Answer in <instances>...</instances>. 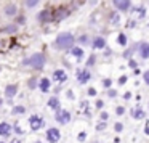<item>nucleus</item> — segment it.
Returning <instances> with one entry per match:
<instances>
[{"instance_id":"nucleus-1","label":"nucleus","mask_w":149,"mask_h":143,"mask_svg":"<svg viewBox=\"0 0 149 143\" xmlns=\"http://www.w3.org/2000/svg\"><path fill=\"white\" fill-rule=\"evenodd\" d=\"M74 36L71 32H61L58 37H56V48L58 50H71L74 47Z\"/></svg>"},{"instance_id":"nucleus-2","label":"nucleus","mask_w":149,"mask_h":143,"mask_svg":"<svg viewBox=\"0 0 149 143\" xmlns=\"http://www.w3.org/2000/svg\"><path fill=\"white\" fill-rule=\"evenodd\" d=\"M45 55L43 53H34V55H31L29 58H26L23 61V64L24 66H32L34 69H42L43 66H45Z\"/></svg>"},{"instance_id":"nucleus-3","label":"nucleus","mask_w":149,"mask_h":143,"mask_svg":"<svg viewBox=\"0 0 149 143\" xmlns=\"http://www.w3.org/2000/svg\"><path fill=\"white\" fill-rule=\"evenodd\" d=\"M59 138H61V133H59V130L56 129V127H52V129L47 130V140H48L50 143L59 142Z\"/></svg>"},{"instance_id":"nucleus-4","label":"nucleus","mask_w":149,"mask_h":143,"mask_svg":"<svg viewBox=\"0 0 149 143\" xmlns=\"http://www.w3.org/2000/svg\"><path fill=\"white\" fill-rule=\"evenodd\" d=\"M56 121H58L61 125H66V124L71 121V113H69V111H66V109L64 111H59L58 109V113H56Z\"/></svg>"},{"instance_id":"nucleus-5","label":"nucleus","mask_w":149,"mask_h":143,"mask_svg":"<svg viewBox=\"0 0 149 143\" xmlns=\"http://www.w3.org/2000/svg\"><path fill=\"white\" fill-rule=\"evenodd\" d=\"M112 4L119 11H128L132 2H130V0H112Z\"/></svg>"},{"instance_id":"nucleus-6","label":"nucleus","mask_w":149,"mask_h":143,"mask_svg":"<svg viewBox=\"0 0 149 143\" xmlns=\"http://www.w3.org/2000/svg\"><path fill=\"white\" fill-rule=\"evenodd\" d=\"M43 124H45V122H43V119H42V117H39V116H32L29 119V125H31V129H32V130L42 129Z\"/></svg>"},{"instance_id":"nucleus-7","label":"nucleus","mask_w":149,"mask_h":143,"mask_svg":"<svg viewBox=\"0 0 149 143\" xmlns=\"http://www.w3.org/2000/svg\"><path fill=\"white\" fill-rule=\"evenodd\" d=\"M16 93H18V85L16 84H10V85H7L5 87V97L7 98H15L16 97Z\"/></svg>"},{"instance_id":"nucleus-8","label":"nucleus","mask_w":149,"mask_h":143,"mask_svg":"<svg viewBox=\"0 0 149 143\" xmlns=\"http://www.w3.org/2000/svg\"><path fill=\"white\" fill-rule=\"evenodd\" d=\"M3 13L7 15V16H16L18 15V7L15 4H8V5H5V8H3Z\"/></svg>"},{"instance_id":"nucleus-9","label":"nucleus","mask_w":149,"mask_h":143,"mask_svg":"<svg viewBox=\"0 0 149 143\" xmlns=\"http://www.w3.org/2000/svg\"><path fill=\"white\" fill-rule=\"evenodd\" d=\"M104 47H106V39H104V37H101V36H98L96 39L93 40V48L101 50V48H104Z\"/></svg>"},{"instance_id":"nucleus-10","label":"nucleus","mask_w":149,"mask_h":143,"mask_svg":"<svg viewBox=\"0 0 149 143\" xmlns=\"http://www.w3.org/2000/svg\"><path fill=\"white\" fill-rule=\"evenodd\" d=\"M50 18H52V13H50L48 10H43V11H40V13L37 15V20H39L40 23H48Z\"/></svg>"},{"instance_id":"nucleus-11","label":"nucleus","mask_w":149,"mask_h":143,"mask_svg":"<svg viewBox=\"0 0 149 143\" xmlns=\"http://www.w3.org/2000/svg\"><path fill=\"white\" fill-rule=\"evenodd\" d=\"M53 79L58 82H64L66 79H68V76H66V72L63 71V69H56L55 72H53Z\"/></svg>"},{"instance_id":"nucleus-12","label":"nucleus","mask_w":149,"mask_h":143,"mask_svg":"<svg viewBox=\"0 0 149 143\" xmlns=\"http://www.w3.org/2000/svg\"><path fill=\"white\" fill-rule=\"evenodd\" d=\"M141 58H149V43H139V48H138Z\"/></svg>"},{"instance_id":"nucleus-13","label":"nucleus","mask_w":149,"mask_h":143,"mask_svg":"<svg viewBox=\"0 0 149 143\" xmlns=\"http://www.w3.org/2000/svg\"><path fill=\"white\" fill-rule=\"evenodd\" d=\"M10 132H11V125L8 122H0V135H3V137H7V135H10Z\"/></svg>"},{"instance_id":"nucleus-14","label":"nucleus","mask_w":149,"mask_h":143,"mask_svg":"<svg viewBox=\"0 0 149 143\" xmlns=\"http://www.w3.org/2000/svg\"><path fill=\"white\" fill-rule=\"evenodd\" d=\"M50 85H52V82H50V79H47V77H43L42 81L39 82V87H40V90H42V92H48L50 90Z\"/></svg>"},{"instance_id":"nucleus-15","label":"nucleus","mask_w":149,"mask_h":143,"mask_svg":"<svg viewBox=\"0 0 149 143\" xmlns=\"http://www.w3.org/2000/svg\"><path fill=\"white\" fill-rule=\"evenodd\" d=\"M90 71H82V72H79V82L80 84H85V82H88L90 81Z\"/></svg>"},{"instance_id":"nucleus-16","label":"nucleus","mask_w":149,"mask_h":143,"mask_svg":"<svg viewBox=\"0 0 149 143\" xmlns=\"http://www.w3.org/2000/svg\"><path fill=\"white\" fill-rule=\"evenodd\" d=\"M144 116H146V113L143 109H133L132 111V117H133V119H144Z\"/></svg>"},{"instance_id":"nucleus-17","label":"nucleus","mask_w":149,"mask_h":143,"mask_svg":"<svg viewBox=\"0 0 149 143\" xmlns=\"http://www.w3.org/2000/svg\"><path fill=\"white\" fill-rule=\"evenodd\" d=\"M48 106L52 108V109H56V111H58V109H59V100H58L56 97L50 98V100H48Z\"/></svg>"},{"instance_id":"nucleus-18","label":"nucleus","mask_w":149,"mask_h":143,"mask_svg":"<svg viewBox=\"0 0 149 143\" xmlns=\"http://www.w3.org/2000/svg\"><path fill=\"white\" fill-rule=\"evenodd\" d=\"M71 53L74 56H77V58H82V56H84V50L80 48V47H72L71 48Z\"/></svg>"},{"instance_id":"nucleus-19","label":"nucleus","mask_w":149,"mask_h":143,"mask_svg":"<svg viewBox=\"0 0 149 143\" xmlns=\"http://www.w3.org/2000/svg\"><path fill=\"white\" fill-rule=\"evenodd\" d=\"M39 4H40V0H26V2H24L26 8H36Z\"/></svg>"},{"instance_id":"nucleus-20","label":"nucleus","mask_w":149,"mask_h":143,"mask_svg":"<svg viewBox=\"0 0 149 143\" xmlns=\"http://www.w3.org/2000/svg\"><path fill=\"white\" fill-rule=\"evenodd\" d=\"M66 10V8H59V11H58V13H56V20H63V18H66V16H68V15H69V11H64Z\"/></svg>"},{"instance_id":"nucleus-21","label":"nucleus","mask_w":149,"mask_h":143,"mask_svg":"<svg viewBox=\"0 0 149 143\" xmlns=\"http://www.w3.org/2000/svg\"><path fill=\"white\" fill-rule=\"evenodd\" d=\"M11 113H13V114H24V113H26V108H24V106H13Z\"/></svg>"},{"instance_id":"nucleus-22","label":"nucleus","mask_w":149,"mask_h":143,"mask_svg":"<svg viewBox=\"0 0 149 143\" xmlns=\"http://www.w3.org/2000/svg\"><path fill=\"white\" fill-rule=\"evenodd\" d=\"M18 31V26H7V27H3V29H0V32H16Z\"/></svg>"},{"instance_id":"nucleus-23","label":"nucleus","mask_w":149,"mask_h":143,"mask_svg":"<svg viewBox=\"0 0 149 143\" xmlns=\"http://www.w3.org/2000/svg\"><path fill=\"white\" fill-rule=\"evenodd\" d=\"M117 42H119L122 47H125V45H127V36H125V34H119V37H117Z\"/></svg>"},{"instance_id":"nucleus-24","label":"nucleus","mask_w":149,"mask_h":143,"mask_svg":"<svg viewBox=\"0 0 149 143\" xmlns=\"http://www.w3.org/2000/svg\"><path fill=\"white\" fill-rule=\"evenodd\" d=\"M133 10L136 11V15H138L139 18H143L146 15V10H144V7H138V8H133Z\"/></svg>"},{"instance_id":"nucleus-25","label":"nucleus","mask_w":149,"mask_h":143,"mask_svg":"<svg viewBox=\"0 0 149 143\" xmlns=\"http://www.w3.org/2000/svg\"><path fill=\"white\" fill-rule=\"evenodd\" d=\"M119 21H120V16L117 13H112L111 15V23L112 24H119Z\"/></svg>"},{"instance_id":"nucleus-26","label":"nucleus","mask_w":149,"mask_h":143,"mask_svg":"<svg viewBox=\"0 0 149 143\" xmlns=\"http://www.w3.org/2000/svg\"><path fill=\"white\" fill-rule=\"evenodd\" d=\"M27 85H29V88H36V87H39V84H37V81H36V79H29Z\"/></svg>"},{"instance_id":"nucleus-27","label":"nucleus","mask_w":149,"mask_h":143,"mask_svg":"<svg viewBox=\"0 0 149 143\" xmlns=\"http://www.w3.org/2000/svg\"><path fill=\"white\" fill-rule=\"evenodd\" d=\"M111 84H112V81H111V79H104V81H103V85H104L106 88H109Z\"/></svg>"},{"instance_id":"nucleus-28","label":"nucleus","mask_w":149,"mask_h":143,"mask_svg":"<svg viewBox=\"0 0 149 143\" xmlns=\"http://www.w3.org/2000/svg\"><path fill=\"white\" fill-rule=\"evenodd\" d=\"M104 129H106V122H104V121H103V122H100V124L96 125V130H104Z\"/></svg>"},{"instance_id":"nucleus-29","label":"nucleus","mask_w":149,"mask_h":143,"mask_svg":"<svg viewBox=\"0 0 149 143\" xmlns=\"http://www.w3.org/2000/svg\"><path fill=\"white\" fill-rule=\"evenodd\" d=\"M79 42L84 43V45H85V43H88V37H87V36H82L80 39H79Z\"/></svg>"},{"instance_id":"nucleus-30","label":"nucleus","mask_w":149,"mask_h":143,"mask_svg":"<svg viewBox=\"0 0 149 143\" xmlns=\"http://www.w3.org/2000/svg\"><path fill=\"white\" fill-rule=\"evenodd\" d=\"M85 138H87V133H85V132H80V133H79V138H77V140H80V142H84Z\"/></svg>"},{"instance_id":"nucleus-31","label":"nucleus","mask_w":149,"mask_h":143,"mask_svg":"<svg viewBox=\"0 0 149 143\" xmlns=\"http://www.w3.org/2000/svg\"><path fill=\"white\" fill-rule=\"evenodd\" d=\"M123 113H125V109H123L122 106H119V108H117V109H116V114H119V116H122Z\"/></svg>"},{"instance_id":"nucleus-32","label":"nucleus","mask_w":149,"mask_h":143,"mask_svg":"<svg viewBox=\"0 0 149 143\" xmlns=\"http://www.w3.org/2000/svg\"><path fill=\"white\" fill-rule=\"evenodd\" d=\"M122 129H123V125H122L120 122H117V124H116V132H120Z\"/></svg>"},{"instance_id":"nucleus-33","label":"nucleus","mask_w":149,"mask_h":143,"mask_svg":"<svg viewBox=\"0 0 149 143\" xmlns=\"http://www.w3.org/2000/svg\"><path fill=\"white\" fill-rule=\"evenodd\" d=\"M144 82L149 85V71H146V72H144Z\"/></svg>"},{"instance_id":"nucleus-34","label":"nucleus","mask_w":149,"mask_h":143,"mask_svg":"<svg viewBox=\"0 0 149 143\" xmlns=\"http://www.w3.org/2000/svg\"><path fill=\"white\" fill-rule=\"evenodd\" d=\"M125 82H127V77H125V76H122V77L119 79V84L122 85V84H125Z\"/></svg>"},{"instance_id":"nucleus-35","label":"nucleus","mask_w":149,"mask_h":143,"mask_svg":"<svg viewBox=\"0 0 149 143\" xmlns=\"http://www.w3.org/2000/svg\"><path fill=\"white\" fill-rule=\"evenodd\" d=\"M88 95H91V97L96 95V90H95V88H90V90H88Z\"/></svg>"},{"instance_id":"nucleus-36","label":"nucleus","mask_w":149,"mask_h":143,"mask_svg":"<svg viewBox=\"0 0 149 143\" xmlns=\"http://www.w3.org/2000/svg\"><path fill=\"white\" fill-rule=\"evenodd\" d=\"M144 133H146V135H149V122L146 124V127H144Z\"/></svg>"},{"instance_id":"nucleus-37","label":"nucleus","mask_w":149,"mask_h":143,"mask_svg":"<svg viewBox=\"0 0 149 143\" xmlns=\"http://www.w3.org/2000/svg\"><path fill=\"white\" fill-rule=\"evenodd\" d=\"M18 24H24V18H23V16L18 18Z\"/></svg>"},{"instance_id":"nucleus-38","label":"nucleus","mask_w":149,"mask_h":143,"mask_svg":"<svg viewBox=\"0 0 149 143\" xmlns=\"http://www.w3.org/2000/svg\"><path fill=\"white\" fill-rule=\"evenodd\" d=\"M101 119L106 121V119H107V113H103V114H101Z\"/></svg>"},{"instance_id":"nucleus-39","label":"nucleus","mask_w":149,"mask_h":143,"mask_svg":"<svg viewBox=\"0 0 149 143\" xmlns=\"http://www.w3.org/2000/svg\"><path fill=\"white\" fill-rule=\"evenodd\" d=\"M109 97H116V90H109Z\"/></svg>"},{"instance_id":"nucleus-40","label":"nucleus","mask_w":149,"mask_h":143,"mask_svg":"<svg viewBox=\"0 0 149 143\" xmlns=\"http://www.w3.org/2000/svg\"><path fill=\"white\" fill-rule=\"evenodd\" d=\"M130 66H132V68H136V61H133V60H132V61H130Z\"/></svg>"},{"instance_id":"nucleus-41","label":"nucleus","mask_w":149,"mask_h":143,"mask_svg":"<svg viewBox=\"0 0 149 143\" xmlns=\"http://www.w3.org/2000/svg\"><path fill=\"white\" fill-rule=\"evenodd\" d=\"M2 104H3V101H2V100H0V106H2Z\"/></svg>"},{"instance_id":"nucleus-42","label":"nucleus","mask_w":149,"mask_h":143,"mask_svg":"<svg viewBox=\"0 0 149 143\" xmlns=\"http://www.w3.org/2000/svg\"><path fill=\"white\" fill-rule=\"evenodd\" d=\"M0 72H2V66H0Z\"/></svg>"},{"instance_id":"nucleus-43","label":"nucleus","mask_w":149,"mask_h":143,"mask_svg":"<svg viewBox=\"0 0 149 143\" xmlns=\"http://www.w3.org/2000/svg\"><path fill=\"white\" fill-rule=\"evenodd\" d=\"M13 143H19V142H13Z\"/></svg>"},{"instance_id":"nucleus-44","label":"nucleus","mask_w":149,"mask_h":143,"mask_svg":"<svg viewBox=\"0 0 149 143\" xmlns=\"http://www.w3.org/2000/svg\"><path fill=\"white\" fill-rule=\"evenodd\" d=\"M0 143H5V142H0Z\"/></svg>"},{"instance_id":"nucleus-45","label":"nucleus","mask_w":149,"mask_h":143,"mask_svg":"<svg viewBox=\"0 0 149 143\" xmlns=\"http://www.w3.org/2000/svg\"><path fill=\"white\" fill-rule=\"evenodd\" d=\"M37 143H40V142H37Z\"/></svg>"}]
</instances>
